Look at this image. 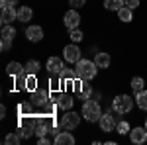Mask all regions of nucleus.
Segmentation results:
<instances>
[{
	"mask_svg": "<svg viewBox=\"0 0 147 145\" xmlns=\"http://www.w3.org/2000/svg\"><path fill=\"white\" fill-rule=\"evenodd\" d=\"M75 73L82 80H92L96 77V73H98V65L94 61H90V59H80L79 63L75 65Z\"/></svg>",
	"mask_w": 147,
	"mask_h": 145,
	"instance_id": "obj_1",
	"label": "nucleus"
},
{
	"mask_svg": "<svg viewBox=\"0 0 147 145\" xmlns=\"http://www.w3.org/2000/svg\"><path fill=\"white\" fill-rule=\"evenodd\" d=\"M80 114H82V118L86 120V122H98L100 120V116H102V108H100V104L96 100H84L82 102V110H80Z\"/></svg>",
	"mask_w": 147,
	"mask_h": 145,
	"instance_id": "obj_2",
	"label": "nucleus"
},
{
	"mask_svg": "<svg viewBox=\"0 0 147 145\" xmlns=\"http://www.w3.org/2000/svg\"><path fill=\"white\" fill-rule=\"evenodd\" d=\"M134 104H136V98L129 96V94H118L112 100V108L116 114H129L134 110Z\"/></svg>",
	"mask_w": 147,
	"mask_h": 145,
	"instance_id": "obj_3",
	"label": "nucleus"
},
{
	"mask_svg": "<svg viewBox=\"0 0 147 145\" xmlns=\"http://www.w3.org/2000/svg\"><path fill=\"white\" fill-rule=\"evenodd\" d=\"M80 120H82V114L67 110L65 114H63V118H61V127H63V129H75V127L80 123Z\"/></svg>",
	"mask_w": 147,
	"mask_h": 145,
	"instance_id": "obj_4",
	"label": "nucleus"
},
{
	"mask_svg": "<svg viewBox=\"0 0 147 145\" xmlns=\"http://www.w3.org/2000/svg\"><path fill=\"white\" fill-rule=\"evenodd\" d=\"M63 59H65L67 63L77 65L80 59H82V51L79 49V45H77V43H71V45H67V47L63 49Z\"/></svg>",
	"mask_w": 147,
	"mask_h": 145,
	"instance_id": "obj_5",
	"label": "nucleus"
},
{
	"mask_svg": "<svg viewBox=\"0 0 147 145\" xmlns=\"http://www.w3.org/2000/svg\"><path fill=\"white\" fill-rule=\"evenodd\" d=\"M129 141H131V143H136V145L145 143V141H147V129H145V125H143V127H141V125L131 127V129H129Z\"/></svg>",
	"mask_w": 147,
	"mask_h": 145,
	"instance_id": "obj_6",
	"label": "nucleus"
},
{
	"mask_svg": "<svg viewBox=\"0 0 147 145\" xmlns=\"http://www.w3.org/2000/svg\"><path fill=\"white\" fill-rule=\"evenodd\" d=\"M63 22H65V26H67L69 32H71V30H77L79 24H80V14L77 12V8L69 10L67 14H65V18H63Z\"/></svg>",
	"mask_w": 147,
	"mask_h": 145,
	"instance_id": "obj_7",
	"label": "nucleus"
},
{
	"mask_svg": "<svg viewBox=\"0 0 147 145\" xmlns=\"http://www.w3.org/2000/svg\"><path fill=\"white\" fill-rule=\"evenodd\" d=\"M26 37H28V41H32V43L41 41V39H43V28H41V26H28V28H26Z\"/></svg>",
	"mask_w": 147,
	"mask_h": 145,
	"instance_id": "obj_8",
	"label": "nucleus"
},
{
	"mask_svg": "<svg viewBox=\"0 0 147 145\" xmlns=\"http://www.w3.org/2000/svg\"><path fill=\"white\" fill-rule=\"evenodd\" d=\"M45 69L49 71V75H59V77H61V73H63L65 65H63V61H61L59 57H49V59H47Z\"/></svg>",
	"mask_w": 147,
	"mask_h": 145,
	"instance_id": "obj_9",
	"label": "nucleus"
},
{
	"mask_svg": "<svg viewBox=\"0 0 147 145\" xmlns=\"http://www.w3.org/2000/svg\"><path fill=\"white\" fill-rule=\"evenodd\" d=\"M98 125H100L102 132L108 134V132H114V129H116V120H114V116H110V114L106 112V114H102V116H100Z\"/></svg>",
	"mask_w": 147,
	"mask_h": 145,
	"instance_id": "obj_10",
	"label": "nucleus"
},
{
	"mask_svg": "<svg viewBox=\"0 0 147 145\" xmlns=\"http://www.w3.org/2000/svg\"><path fill=\"white\" fill-rule=\"evenodd\" d=\"M14 20H18V10L14 6H8V8H2V14H0V22L2 26H8Z\"/></svg>",
	"mask_w": 147,
	"mask_h": 145,
	"instance_id": "obj_11",
	"label": "nucleus"
},
{
	"mask_svg": "<svg viewBox=\"0 0 147 145\" xmlns=\"http://www.w3.org/2000/svg\"><path fill=\"white\" fill-rule=\"evenodd\" d=\"M53 141H55L57 145H73L75 143V135L71 134V129H67V132H59Z\"/></svg>",
	"mask_w": 147,
	"mask_h": 145,
	"instance_id": "obj_12",
	"label": "nucleus"
},
{
	"mask_svg": "<svg viewBox=\"0 0 147 145\" xmlns=\"http://www.w3.org/2000/svg\"><path fill=\"white\" fill-rule=\"evenodd\" d=\"M94 63L98 65V69H108V67H110V63H112V59H110V53H106V51H100V53H96V57H94Z\"/></svg>",
	"mask_w": 147,
	"mask_h": 145,
	"instance_id": "obj_13",
	"label": "nucleus"
},
{
	"mask_svg": "<svg viewBox=\"0 0 147 145\" xmlns=\"http://www.w3.org/2000/svg\"><path fill=\"white\" fill-rule=\"evenodd\" d=\"M90 94H92V86L88 84V80H82V84H80V90L77 92V94H75V96H77L79 100L84 102V100H88V98H90Z\"/></svg>",
	"mask_w": 147,
	"mask_h": 145,
	"instance_id": "obj_14",
	"label": "nucleus"
},
{
	"mask_svg": "<svg viewBox=\"0 0 147 145\" xmlns=\"http://www.w3.org/2000/svg\"><path fill=\"white\" fill-rule=\"evenodd\" d=\"M134 98H136V104L139 110L147 112V90H139V92H134Z\"/></svg>",
	"mask_w": 147,
	"mask_h": 145,
	"instance_id": "obj_15",
	"label": "nucleus"
},
{
	"mask_svg": "<svg viewBox=\"0 0 147 145\" xmlns=\"http://www.w3.org/2000/svg\"><path fill=\"white\" fill-rule=\"evenodd\" d=\"M118 20L124 24H129L134 20V10L131 8H127V6H122L120 10H118Z\"/></svg>",
	"mask_w": 147,
	"mask_h": 145,
	"instance_id": "obj_16",
	"label": "nucleus"
},
{
	"mask_svg": "<svg viewBox=\"0 0 147 145\" xmlns=\"http://www.w3.org/2000/svg\"><path fill=\"white\" fill-rule=\"evenodd\" d=\"M24 65L22 63H18V61H12V63H8V67H6V73L10 75V77H18V75H22L24 73Z\"/></svg>",
	"mask_w": 147,
	"mask_h": 145,
	"instance_id": "obj_17",
	"label": "nucleus"
},
{
	"mask_svg": "<svg viewBox=\"0 0 147 145\" xmlns=\"http://www.w3.org/2000/svg\"><path fill=\"white\" fill-rule=\"evenodd\" d=\"M32 18H34V10L30 6H20L18 8V20L20 22H30Z\"/></svg>",
	"mask_w": 147,
	"mask_h": 145,
	"instance_id": "obj_18",
	"label": "nucleus"
},
{
	"mask_svg": "<svg viewBox=\"0 0 147 145\" xmlns=\"http://www.w3.org/2000/svg\"><path fill=\"white\" fill-rule=\"evenodd\" d=\"M59 108H61V110H71V108H73V106H75V100H73V96H69V94H61V96H59Z\"/></svg>",
	"mask_w": 147,
	"mask_h": 145,
	"instance_id": "obj_19",
	"label": "nucleus"
},
{
	"mask_svg": "<svg viewBox=\"0 0 147 145\" xmlns=\"http://www.w3.org/2000/svg\"><path fill=\"white\" fill-rule=\"evenodd\" d=\"M122 6H125V0H104V8L110 12H118Z\"/></svg>",
	"mask_w": 147,
	"mask_h": 145,
	"instance_id": "obj_20",
	"label": "nucleus"
},
{
	"mask_svg": "<svg viewBox=\"0 0 147 145\" xmlns=\"http://www.w3.org/2000/svg\"><path fill=\"white\" fill-rule=\"evenodd\" d=\"M39 69H41L39 61H35V59H30L24 71H26V75H37V73H39Z\"/></svg>",
	"mask_w": 147,
	"mask_h": 145,
	"instance_id": "obj_21",
	"label": "nucleus"
},
{
	"mask_svg": "<svg viewBox=\"0 0 147 145\" xmlns=\"http://www.w3.org/2000/svg\"><path fill=\"white\" fill-rule=\"evenodd\" d=\"M34 102L39 104V106H41V104H47V102H49V94L43 92V90H35L34 92Z\"/></svg>",
	"mask_w": 147,
	"mask_h": 145,
	"instance_id": "obj_22",
	"label": "nucleus"
},
{
	"mask_svg": "<svg viewBox=\"0 0 147 145\" xmlns=\"http://www.w3.org/2000/svg\"><path fill=\"white\" fill-rule=\"evenodd\" d=\"M129 86H131V90H134V92H139V90L145 88V80H143V77H134Z\"/></svg>",
	"mask_w": 147,
	"mask_h": 145,
	"instance_id": "obj_23",
	"label": "nucleus"
},
{
	"mask_svg": "<svg viewBox=\"0 0 147 145\" xmlns=\"http://www.w3.org/2000/svg\"><path fill=\"white\" fill-rule=\"evenodd\" d=\"M129 129H131V125L125 122V120H122V122L116 123V132H118L120 135H129Z\"/></svg>",
	"mask_w": 147,
	"mask_h": 145,
	"instance_id": "obj_24",
	"label": "nucleus"
},
{
	"mask_svg": "<svg viewBox=\"0 0 147 145\" xmlns=\"http://www.w3.org/2000/svg\"><path fill=\"white\" fill-rule=\"evenodd\" d=\"M2 37L14 41V37H16V28H12L10 24H8V26H2Z\"/></svg>",
	"mask_w": 147,
	"mask_h": 145,
	"instance_id": "obj_25",
	"label": "nucleus"
},
{
	"mask_svg": "<svg viewBox=\"0 0 147 145\" xmlns=\"http://www.w3.org/2000/svg\"><path fill=\"white\" fill-rule=\"evenodd\" d=\"M26 90H30V92L37 90V78H35V75H28V78H26Z\"/></svg>",
	"mask_w": 147,
	"mask_h": 145,
	"instance_id": "obj_26",
	"label": "nucleus"
},
{
	"mask_svg": "<svg viewBox=\"0 0 147 145\" xmlns=\"http://www.w3.org/2000/svg\"><path fill=\"white\" fill-rule=\"evenodd\" d=\"M69 37L73 39V43H80V41H82V37H84V34L77 28V30H71V35H69Z\"/></svg>",
	"mask_w": 147,
	"mask_h": 145,
	"instance_id": "obj_27",
	"label": "nucleus"
},
{
	"mask_svg": "<svg viewBox=\"0 0 147 145\" xmlns=\"http://www.w3.org/2000/svg\"><path fill=\"white\" fill-rule=\"evenodd\" d=\"M20 141H22V137H20L18 134H8L6 139H4V143H8V145H18Z\"/></svg>",
	"mask_w": 147,
	"mask_h": 145,
	"instance_id": "obj_28",
	"label": "nucleus"
},
{
	"mask_svg": "<svg viewBox=\"0 0 147 145\" xmlns=\"http://www.w3.org/2000/svg\"><path fill=\"white\" fill-rule=\"evenodd\" d=\"M61 78H65V80H73V78H77V73H71L69 69H63V73H61Z\"/></svg>",
	"mask_w": 147,
	"mask_h": 145,
	"instance_id": "obj_29",
	"label": "nucleus"
},
{
	"mask_svg": "<svg viewBox=\"0 0 147 145\" xmlns=\"http://www.w3.org/2000/svg\"><path fill=\"white\" fill-rule=\"evenodd\" d=\"M10 47H12V39H4V37L0 39V49L2 51H8Z\"/></svg>",
	"mask_w": 147,
	"mask_h": 145,
	"instance_id": "obj_30",
	"label": "nucleus"
},
{
	"mask_svg": "<svg viewBox=\"0 0 147 145\" xmlns=\"http://www.w3.org/2000/svg\"><path fill=\"white\" fill-rule=\"evenodd\" d=\"M139 4H141V0H125V6H127V8H131V10L139 8Z\"/></svg>",
	"mask_w": 147,
	"mask_h": 145,
	"instance_id": "obj_31",
	"label": "nucleus"
},
{
	"mask_svg": "<svg viewBox=\"0 0 147 145\" xmlns=\"http://www.w3.org/2000/svg\"><path fill=\"white\" fill-rule=\"evenodd\" d=\"M18 0H0V8H8V6H16Z\"/></svg>",
	"mask_w": 147,
	"mask_h": 145,
	"instance_id": "obj_32",
	"label": "nucleus"
},
{
	"mask_svg": "<svg viewBox=\"0 0 147 145\" xmlns=\"http://www.w3.org/2000/svg\"><path fill=\"white\" fill-rule=\"evenodd\" d=\"M69 4L73 8H80V6H84V0H69Z\"/></svg>",
	"mask_w": 147,
	"mask_h": 145,
	"instance_id": "obj_33",
	"label": "nucleus"
},
{
	"mask_svg": "<svg viewBox=\"0 0 147 145\" xmlns=\"http://www.w3.org/2000/svg\"><path fill=\"white\" fill-rule=\"evenodd\" d=\"M37 143H39V145H49V139L43 135V137H39V139H37Z\"/></svg>",
	"mask_w": 147,
	"mask_h": 145,
	"instance_id": "obj_34",
	"label": "nucleus"
},
{
	"mask_svg": "<svg viewBox=\"0 0 147 145\" xmlns=\"http://www.w3.org/2000/svg\"><path fill=\"white\" fill-rule=\"evenodd\" d=\"M143 125H145V129H147V116H145V122H143Z\"/></svg>",
	"mask_w": 147,
	"mask_h": 145,
	"instance_id": "obj_35",
	"label": "nucleus"
}]
</instances>
